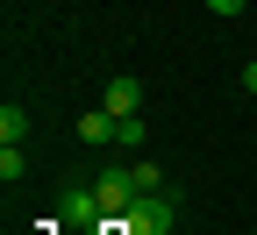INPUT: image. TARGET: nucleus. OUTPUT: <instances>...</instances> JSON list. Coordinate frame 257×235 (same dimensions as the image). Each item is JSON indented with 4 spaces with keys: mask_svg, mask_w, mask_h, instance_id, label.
<instances>
[{
    "mask_svg": "<svg viewBox=\"0 0 257 235\" xmlns=\"http://www.w3.org/2000/svg\"><path fill=\"white\" fill-rule=\"evenodd\" d=\"M121 228H128V235H165V228H179L172 192H136V199H128V214H121Z\"/></svg>",
    "mask_w": 257,
    "mask_h": 235,
    "instance_id": "obj_1",
    "label": "nucleus"
},
{
    "mask_svg": "<svg viewBox=\"0 0 257 235\" xmlns=\"http://www.w3.org/2000/svg\"><path fill=\"white\" fill-rule=\"evenodd\" d=\"M57 221L100 228V221H107V214H100V192H93V185H64V192H57Z\"/></svg>",
    "mask_w": 257,
    "mask_h": 235,
    "instance_id": "obj_2",
    "label": "nucleus"
},
{
    "mask_svg": "<svg viewBox=\"0 0 257 235\" xmlns=\"http://www.w3.org/2000/svg\"><path fill=\"white\" fill-rule=\"evenodd\" d=\"M100 107H107V114H136V107H143V86L128 79V72H121V79H107V93H100Z\"/></svg>",
    "mask_w": 257,
    "mask_h": 235,
    "instance_id": "obj_3",
    "label": "nucleus"
},
{
    "mask_svg": "<svg viewBox=\"0 0 257 235\" xmlns=\"http://www.w3.org/2000/svg\"><path fill=\"white\" fill-rule=\"evenodd\" d=\"M72 128H79V143H93V150H100V143H114V114H107V107H93V114H79Z\"/></svg>",
    "mask_w": 257,
    "mask_h": 235,
    "instance_id": "obj_4",
    "label": "nucleus"
},
{
    "mask_svg": "<svg viewBox=\"0 0 257 235\" xmlns=\"http://www.w3.org/2000/svg\"><path fill=\"white\" fill-rule=\"evenodd\" d=\"M143 143H150L143 114H114V150H143Z\"/></svg>",
    "mask_w": 257,
    "mask_h": 235,
    "instance_id": "obj_5",
    "label": "nucleus"
},
{
    "mask_svg": "<svg viewBox=\"0 0 257 235\" xmlns=\"http://www.w3.org/2000/svg\"><path fill=\"white\" fill-rule=\"evenodd\" d=\"M0 143H29V107H0Z\"/></svg>",
    "mask_w": 257,
    "mask_h": 235,
    "instance_id": "obj_6",
    "label": "nucleus"
},
{
    "mask_svg": "<svg viewBox=\"0 0 257 235\" xmlns=\"http://www.w3.org/2000/svg\"><path fill=\"white\" fill-rule=\"evenodd\" d=\"M128 178H136V192H165V171H157L150 157H136V164H128Z\"/></svg>",
    "mask_w": 257,
    "mask_h": 235,
    "instance_id": "obj_7",
    "label": "nucleus"
},
{
    "mask_svg": "<svg viewBox=\"0 0 257 235\" xmlns=\"http://www.w3.org/2000/svg\"><path fill=\"white\" fill-rule=\"evenodd\" d=\"M22 171H29V157H22V143H0V178H8V185H15Z\"/></svg>",
    "mask_w": 257,
    "mask_h": 235,
    "instance_id": "obj_8",
    "label": "nucleus"
},
{
    "mask_svg": "<svg viewBox=\"0 0 257 235\" xmlns=\"http://www.w3.org/2000/svg\"><path fill=\"white\" fill-rule=\"evenodd\" d=\"M243 8H250V0H207V15H221V22H236Z\"/></svg>",
    "mask_w": 257,
    "mask_h": 235,
    "instance_id": "obj_9",
    "label": "nucleus"
},
{
    "mask_svg": "<svg viewBox=\"0 0 257 235\" xmlns=\"http://www.w3.org/2000/svg\"><path fill=\"white\" fill-rule=\"evenodd\" d=\"M243 93H257V57H250V64H243Z\"/></svg>",
    "mask_w": 257,
    "mask_h": 235,
    "instance_id": "obj_10",
    "label": "nucleus"
}]
</instances>
